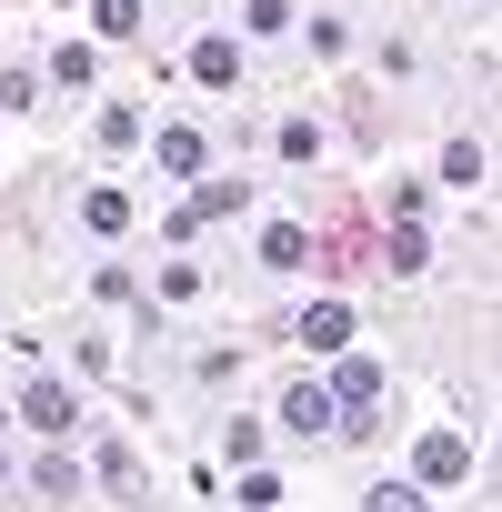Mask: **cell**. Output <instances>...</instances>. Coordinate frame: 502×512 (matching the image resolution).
<instances>
[{"mask_svg": "<svg viewBox=\"0 0 502 512\" xmlns=\"http://www.w3.org/2000/svg\"><path fill=\"white\" fill-rule=\"evenodd\" d=\"M292 342H302V352H352V312H342V302H312V312L292 322Z\"/></svg>", "mask_w": 502, "mask_h": 512, "instance_id": "obj_2", "label": "cell"}, {"mask_svg": "<svg viewBox=\"0 0 502 512\" xmlns=\"http://www.w3.org/2000/svg\"><path fill=\"white\" fill-rule=\"evenodd\" d=\"M151 151H161V171H171V181H201V161H211V141H201L191 121H171V131H161Z\"/></svg>", "mask_w": 502, "mask_h": 512, "instance_id": "obj_4", "label": "cell"}, {"mask_svg": "<svg viewBox=\"0 0 502 512\" xmlns=\"http://www.w3.org/2000/svg\"><path fill=\"white\" fill-rule=\"evenodd\" d=\"M101 141H111V151H131V141H141V111H131V101H111V111H101Z\"/></svg>", "mask_w": 502, "mask_h": 512, "instance_id": "obj_15", "label": "cell"}, {"mask_svg": "<svg viewBox=\"0 0 502 512\" xmlns=\"http://www.w3.org/2000/svg\"><path fill=\"white\" fill-rule=\"evenodd\" d=\"M282 161H322V131L312 121H282Z\"/></svg>", "mask_w": 502, "mask_h": 512, "instance_id": "obj_16", "label": "cell"}, {"mask_svg": "<svg viewBox=\"0 0 502 512\" xmlns=\"http://www.w3.org/2000/svg\"><path fill=\"white\" fill-rule=\"evenodd\" d=\"M21 422H31V432H71V422H81L71 382H31V392H21Z\"/></svg>", "mask_w": 502, "mask_h": 512, "instance_id": "obj_3", "label": "cell"}, {"mask_svg": "<svg viewBox=\"0 0 502 512\" xmlns=\"http://www.w3.org/2000/svg\"><path fill=\"white\" fill-rule=\"evenodd\" d=\"M332 412H342V402H332V392H322V382H302V392H292V402H282V422H292V432H302V442H312V432H332Z\"/></svg>", "mask_w": 502, "mask_h": 512, "instance_id": "obj_7", "label": "cell"}, {"mask_svg": "<svg viewBox=\"0 0 502 512\" xmlns=\"http://www.w3.org/2000/svg\"><path fill=\"white\" fill-rule=\"evenodd\" d=\"M91 21H101V41H141V0H91Z\"/></svg>", "mask_w": 502, "mask_h": 512, "instance_id": "obj_13", "label": "cell"}, {"mask_svg": "<svg viewBox=\"0 0 502 512\" xmlns=\"http://www.w3.org/2000/svg\"><path fill=\"white\" fill-rule=\"evenodd\" d=\"M241 21L251 31H292V0H241Z\"/></svg>", "mask_w": 502, "mask_h": 512, "instance_id": "obj_17", "label": "cell"}, {"mask_svg": "<svg viewBox=\"0 0 502 512\" xmlns=\"http://www.w3.org/2000/svg\"><path fill=\"white\" fill-rule=\"evenodd\" d=\"M262 262H272V272H302V262H312V231H302V221H272V231H262Z\"/></svg>", "mask_w": 502, "mask_h": 512, "instance_id": "obj_8", "label": "cell"}, {"mask_svg": "<svg viewBox=\"0 0 502 512\" xmlns=\"http://www.w3.org/2000/svg\"><path fill=\"white\" fill-rule=\"evenodd\" d=\"M191 81L201 91H241V51L231 41H191Z\"/></svg>", "mask_w": 502, "mask_h": 512, "instance_id": "obj_5", "label": "cell"}, {"mask_svg": "<svg viewBox=\"0 0 502 512\" xmlns=\"http://www.w3.org/2000/svg\"><path fill=\"white\" fill-rule=\"evenodd\" d=\"M462 472H472V442L462 432H422L412 442V482H462Z\"/></svg>", "mask_w": 502, "mask_h": 512, "instance_id": "obj_1", "label": "cell"}, {"mask_svg": "<svg viewBox=\"0 0 502 512\" xmlns=\"http://www.w3.org/2000/svg\"><path fill=\"white\" fill-rule=\"evenodd\" d=\"M231 502H251V512H272V502H292V492H282V472H262V462H241V492H231Z\"/></svg>", "mask_w": 502, "mask_h": 512, "instance_id": "obj_12", "label": "cell"}, {"mask_svg": "<svg viewBox=\"0 0 502 512\" xmlns=\"http://www.w3.org/2000/svg\"><path fill=\"white\" fill-rule=\"evenodd\" d=\"M91 71H101L91 41H61V51H51V81H61V91H91Z\"/></svg>", "mask_w": 502, "mask_h": 512, "instance_id": "obj_9", "label": "cell"}, {"mask_svg": "<svg viewBox=\"0 0 502 512\" xmlns=\"http://www.w3.org/2000/svg\"><path fill=\"white\" fill-rule=\"evenodd\" d=\"M482 171H492L482 141H452V151H442V181H452V191H482Z\"/></svg>", "mask_w": 502, "mask_h": 512, "instance_id": "obj_11", "label": "cell"}, {"mask_svg": "<svg viewBox=\"0 0 502 512\" xmlns=\"http://www.w3.org/2000/svg\"><path fill=\"white\" fill-rule=\"evenodd\" d=\"M81 221H91L101 241H111V231H131V191H111V181H101V191L81 201Z\"/></svg>", "mask_w": 502, "mask_h": 512, "instance_id": "obj_10", "label": "cell"}, {"mask_svg": "<svg viewBox=\"0 0 502 512\" xmlns=\"http://www.w3.org/2000/svg\"><path fill=\"white\" fill-rule=\"evenodd\" d=\"M382 262H392V272H422V262H432V241H422V221H402V231H392V251H382Z\"/></svg>", "mask_w": 502, "mask_h": 512, "instance_id": "obj_14", "label": "cell"}, {"mask_svg": "<svg viewBox=\"0 0 502 512\" xmlns=\"http://www.w3.org/2000/svg\"><path fill=\"white\" fill-rule=\"evenodd\" d=\"M0 482H11V452H0Z\"/></svg>", "mask_w": 502, "mask_h": 512, "instance_id": "obj_18", "label": "cell"}, {"mask_svg": "<svg viewBox=\"0 0 502 512\" xmlns=\"http://www.w3.org/2000/svg\"><path fill=\"white\" fill-rule=\"evenodd\" d=\"M332 402H382V362H362V352H342V372H332Z\"/></svg>", "mask_w": 502, "mask_h": 512, "instance_id": "obj_6", "label": "cell"}]
</instances>
